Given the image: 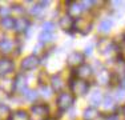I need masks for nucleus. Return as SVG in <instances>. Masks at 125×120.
<instances>
[{
    "label": "nucleus",
    "mask_w": 125,
    "mask_h": 120,
    "mask_svg": "<svg viewBox=\"0 0 125 120\" xmlns=\"http://www.w3.org/2000/svg\"><path fill=\"white\" fill-rule=\"evenodd\" d=\"M29 120H48L49 119V107L44 103L33 104L29 111Z\"/></svg>",
    "instance_id": "obj_1"
},
{
    "label": "nucleus",
    "mask_w": 125,
    "mask_h": 120,
    "mask_svg": "<svg viewBox=\"0 0 125 120\" xmlns=\"http://www.w3.org/2000/svg\"><path fill=\"white\" fill-rule=\"evenodd\" d=\"M71 91L73 92L76 96H85L89 92V83L81 79H72L71 80Z\"/></svg>",
    "instance_id": "obj_2"
},
{
    "label": "nucleus",
    "mask_w": 125,
    "mask_h": 120,
    "mask_svg": "<svg viewBox=\"0 0 125 120\" xmlns=\"http://www.w3.org/2000/svg\"><path fill=\"white\" fill-rule=\"evenodd\" d=\"M75 103V96L69 92H61L57 97V108L60 111H68Z\"/></svg>",
    "instance_id": "obj_3"
},
{
    "label": "nucleus",
    "mask_w": 125,
    "mask_h": 120,
    "mask_svg": "<svg viewBox=\"0 0 125 120\" xmlns=\"http://www.w3.org/2000/svg\"><path fill=\"white\" fill-rule=\"evenodd\" d=\"M85 60V55L83 52H79V51H72V52L68 55L67 58V64L72 68H77L80 65L84 64Z\"/></svg>",
    "instance_id": "obj_4"
},
{
    "label": "nucleus",
    "mask_w": 125,
    "mask_h": 120,
    "mask_svg": "<svg viewBox=\"0 0 125 120\" xmlns=\"http://www.w3.org/2000/svg\"><path fill=\"white\" fill-rule=\"evenodd\" d=\"M39 64H40V59H39V56L28 55V56H25V58L21 60L20 67H21L23 71H32V70H35Z\"/></svg>",
    "instance_id": "obj_5"
},
{
    "label": "nucleus",
    "mask_w": 125,
    "mask_h": 120,
    "mask_svg": "<svg viewBox=\"0 0 125 120\" xmlns=\"http://www.w3.org/2000/svg\"><path fill=\"white\" fill-rule=\"evenodd\" d=\"M67 15L68 16H71L72 19H79L80 15L83 13V11H84V8H83L81 3H77V1H68L67 3Z\"/></svg>",
    "instance_id": "obj_6"
},
{
    "label": "nucleus",
    "mask_w": 125,
    "mask_h": 120,
    "mask_svg": "<svg viewBox=\"0 0 125 120\" xmlns=\"http://www.w3.org/2000/svg\"><path fill=\"white\" fill-rule=\"evenodd\" d=\"M75 29L81 35H88L92 29V23L88 22V19L85 17H79L75 20Z\"/></svg>",
    "instance_id": "obj_7"
},
{
    "label": "nucleus",
    "mask_w": 125,
    "mask_h": 120,
    "mask_svg": "<svg viewBox=\"0 0 125 120\" xmlns=\"http://www.w3.org/2000/svg\"><path fill=\"white\" fill-rule=\"evenodd\" d=\"M75 73H76L77 79H81V80H85V82H87L89 77L93 75V68H92L91 65H88V64L84 63L83 65H80V67L76 68Z\"/></svg>",
    "instance_id": "obj_8"
},
{
    "label": "nucleus",
    "mask_w": 125,
    "mask_h": 120,
    "mask_svg": "<svg viewBox=\"0 0 125 120\" xmlns=\"http://www.w3.org/2000/svg\"><path fill=\"white\" fill-rule=\"evenodd\" d=\"M29 28V20L24 16H20V17H16L15 19V23H13V31L17 32V34H23L25 32L27 29Z\"/></svg>",
    "instance_id": "obj_9"
},
{
    "label": "nucleus",
    "mask_w": 125,
    "mask_h": 120,
    "mask_svg": "<svg viewBox=\"0 0 125 120\" xmlns=\"http://www.w3.org/2000/svg\"><path fill=\"white\" fill-rule=\"evenodd\" d=\"M15 68V64L11 59L8 58H1L0 59V76H5V75L11 73Z\"/></svg>",
    "instance_id": "obj_10"
},
{
    "label": "nucleus",
    "mask_w": 125,
    "mask_h": 120,
    "mask_svg": "<svg viewBox=\"0 0 125 120\" xmlns=\"http://www.w3.org/2000/svg\"><path fill=\"white\" fill-rule=\"evenodd\" d=\"M0 89L7 95L13 94L15 92V80L10 79V77H3V79H0Z\"/></svg>",
    "instance_id": "obj_11"
},
{
    "label": "nucleus",
    "mask_w": 125,
    "mask_h": 120,
    "mask_svg": "<svg viewBox=\"0 0 125 120\" xmlns=\"http://www.w3.org/2000/svg\"><path fill=\"white\" fill-rule=\"evenodd\" d=\"M59 25H60V28L62 31L71 32V29L75 28V19H72V17L68 16V15H64V16H61L60 20H59Z\"/></svg>",
    "instance_id": "obj_12"
},
{
    "label": "nucleus",
    "mask_w": 125,
    "mask_h": 120,
    "mask_svg": "<svg viewBox=\"0 0 125 120\" xmlns=\"http://www.w3.org/2000/svg\"><path fill=\"white\" fill-rule=\"evenodd\" d=\"M109 82H111V72L106 68H101L97 71V83L101 85H106L109 84Z\"/></svg>",
    "instance_id": "obj_13"
},
{
    "label": "nucleus",
    "mask_w": 125,
    "mask_h": 120,
    "mask_svg": "<svg viewBox=\"0 0 125 120\" xmlns=\"http://www.w3.org/2000/svg\"><path fill=\"white\" fill-rule=\"evenodd\" d=\"M113 48H115V44L106 37H103L101 40H99V43H97V49H99L101 53H106L111 49H113Z\"/></svg>",
    "instance_id": "obj_14"
},
{
    "label": "nucleus",
    "mask_w": 125,
    "mask_h": 120,
    "mask_svg": "<svg viewBox=\"0 0 125 120\" xmlns=\"http://www.w3.org/2000/svg\"><path fill=\"white\" fill-rule=\"evenodd\" d=\"M12 49H13V41L11 40V39L3 37L1 40H0V52L1 53L7 55V53L12 52Z\"/></svg>",
    "instance_id": "obj_15"
},
{
    "label": "nucleus",
    "mask_w": 125,
    "mask_h": 120,
    "mask_svg": "<svg viewBox=\"0 0 125 120\" xmlns=\"http://www.w3.org/2000/svg\"><path fill=\"white\" fill-rule=\"evenodd\" d=\"M101 107H103L104 111H109V112H113V111L116 109V101H115V99H113L112 96H109V95L104 96L103 103H101Z\"/></svg>",
    "instance_id": "obj_16"
},
{
    "label": "nucleus",
    "mask_w": 125,
    "mask_h": 120,
    "mask_svg": "<svg viewBox=\"0 0 125 120\" xmlns=\"http://www.w3.org/2000/svg\"><path fill=\"white\" fill-rule=\"evenodd\" d=\"M15 80V91H20L23 94V92L27 89V79L24 77V75L20 73L16 76V79Z\"/></svg>",
    "instance_id": "obj_17"
},
{
    "label": "nucleus",
    "mask_w": 125,
    "mask_h": 120,
    "mask_svg": "<svg viewBox=\"0 0 125 120\" xmlns=\"http://www.w3.org/2000/svg\"><path fill=\"white\" fill-rule=\"evenodd\" d=\"M51 87H52V91H56V92H60L62 89L64 82H62L60 75H53V76L51 77Z\"/></svg>",
    "instance_id": "obj_18"
},
{
    "label": "nucleus",
    "mask_w": 125,
    "mask_h": 120,
    "mask_svg": "<svg viewBox=\"0 0 125 120\" xmlns=\"http://www.w3.org/2000/svg\"><path fill=\"white\" fill-rule=\"evenodd\" d=\"M103 99H104L103 92L99 91V89H94V91L91 94L89 100H91V103H92V107L96 108L97 106H101V103H103Z\"/></svg>",
    "instance_id": "obj_19"
},
{
    "label": "nucleus",
    "mask_w": 125,
    "mask_h": 120,
    "mask_svg": "<svg viewBox=\"0 0 125 120\" xmlns=\"http://www.w3.org/2000/svg\"><path fill=\"white\" fill-rule=\"evenodd\" d=\"M13 23H15V19L12 16H4V17L0 19V25H1V28L5 29V31L13 29Z\"/></svg>",
    "instance_id": "obj_20"
},
{
    "label": "nucleus",
    "mask_w": 125,
    "mask_h": 120,
    "mask_svg": "<svg viewBox=\"0 0 125 120\" xmlns=\"http://www.w3.org/2000/svg\"><path fill=\"white\" fill-rule=\"evenodd\" d=\"M100 116V112L94 107H88L84 111V119L85 120H96Z\"/></svg>",
    "instance_id": "obj_21"
},
{
    "label": "nucleus",
    "mask_w": 125,
    "mask_h": 120,
    "mask_svg": "<svg viewBox=\"0 0 125 120\" xmlns=\"http://www.w3.org/2000/svg\"><path fill=\"white\" fill-rule=\"evenodd\" d=\"M11 115H12V112H11L10 107L7 104L0 103V120H10Z\"/></svg>",
    "instance_id": "obj_22"
},
{
    "label": "nucleus",
    "mask_w": 125,
    "mask_h": 120,
    "mask_svg": "<svg viewBox=\"0 0 125 120\" xmlns=\"http://www.w3.org/2000/svg\"><path fill=\"white\" fill-rule=\"evenodd\" d=\"M112 27H113V22L111 19H104L99 25V31L103 32V34H106L112 29Z\"/></svg>",
    "instance_id": "obj_23"
},
{
    "label": "nucleus",
    "mask_w": 125,
    "mask_h": 120,
    "mask_svg": "<svg viewBox=\"0 0 125 120\" xmlns=\"http://www.w3.org/2000/svg\"><path fill=\"white\" fill-rule=\"evenodd\" d=\"M11 120H29V115L25 111L19 109V111H16V112H13L12 115H11Z\"/></svg>",
    "instance_id": "obj_24"
},
{
    "label": "nucleus",
    "mask_w": 125,
    "mask_h": 120,
    "mask_svg": "<svg viewBox=\"0 0 125 120\" xmlns=\"http://www.w3.org/2000/svg\"><path fill=\"white\" fill-rule=\"evenodd\" d=\"M53 40V34H49V32H41L39 35V41L40 44H47V43H51Z\"/></svg>",
    "instance_id": "obj_25"
},
{
    "label": "nucleus",
    "mask_w": 125,
    "mask_h": 120,
    "mask_svg": "<svg viewBox=\"0 0 125 120\" xmlns=\"http://www.w3.org/2000/svg\"><path fill=\"white\" fill-rule=\"evenodd\" d=\"M23 95L25 96V99H27V100L33 101L35 99H37L39 92H37V91H33V89H25V91L23 92Z\"/></svg>",
    "instance_id": "obj_26"
},
{
    "label": "nucleus",
    "mask_w": 125,
    "mask_h": 120,
    "mask_svg": "<svg viewBox=\"0 0 125 120\" xmlns=\"http://www.w3.org/2000/svg\"><path fill=\"white\" fill-rule=\"evenodd\" d=\"M125 100V88H118L117 91H116L115 94V101H120V103H123Z\"/></svg>",
    "instance_id": "obj_27"
},
{
    "label": "nucleus",
    "mask_w": 125,
    "mask_h": 120,
    "mask_svg": "<svg viewBox=\"0 0 125 120\" xmlns=\"http://www.w3.org/2000/svg\"><path fill=\"white\" fill-rule=\"evenodd\" d=\"M53 29H55V24L52 22H45L43 23V31L44 32H49V34H52Z\"/></svg>",
    "instance_id": "obj_28"
},
{
    "label": "nucleus",
    "mask_w": 125,
    "mask_h": 120,
    "mask_svg": "<svg viewBox=\"0 0 125 120\" xmlns=\"http://www.w3.org/2000/svg\"><path fill=\"white\" fill-rule=\"evenodd\" d=\"M41 11H43V7H41L40 4H36V5H33V7L29 10V13H31V15H35V16H37V15L41 13Z\"/></svg>",
    "instance_id": "obj_29"
},
{
    "label": "nucleus",
    "mask_w": 125,
    "mask_h": 120,
    "mask_svg": "<svg viewBox=\"0 0 125 120\" xmlns=\"http://www.w3.org/2000/svg\"><path fill=\"white\" fill-rule=\"evenodd\" d=\"M41 95L44 96V97H47L48 99L49 96H51V92H49V88H47V87H41Z\"/></svg>",
    "instance_id": "obj_30"
},
{
    "label": "nucleus",
    "mask_w": 125,
    "mask_h": 120,
    "mask_svg": "<svg viewBox=\"0 0 125 120\" xmlns=\"http://www.w3.org/2000/svg\"><path fill=\"white\" fill-rule=\"evenodd\" d=\"M118 58L125 59V44L124 46H120V48H118Z\"/></svg>",
    "instance_id": "obj_31"
},
{
    "label": "nucleus",
    "mask_w": 125,
    "mask_h": 120,
    "mask_svg": "<svg viewBox=\"0 0 125 120\" xmlns=\"http://www.w3.org/2000/svg\"><path fill=\"white\" fill-rule=\"evenodd\" d=\"M92 48H93V46H92V44H91L89 47L85 48V53H84V55H91V53H92Z\"/></svg>",
    "instance_id": "obj_32"
},
{
    "label": "nucleus",
    "mask_w": 125,
    "mask_h": 120,
    "mask_svg": "<svg viewBox=\"0 0 125 120\" xmlns=\"http://www.w3.org/2000/svg\"><path fill=\"white\" fill-rule=\"evenodd\" d=\"M39 4H40L41 5V7H47V5H49V1H48V0H47V1H40V3H39Z\"/></svg>",
    "instance_id": "obj_33"
},
{
    "label": "nucleus",
    "mask_w": 125,
    "mask_h": 120,
    "mask_svg": "<svg viewBox=\"0 0 125 120\" xmlns=\"http://www.w3.org/2000/svg\"><path fill=\"white\" fill-rule=\"evenodd\" d=\"M109 120H117V118H116V116H112V118L109 119Z\"/></svg>",
    "instance_id": "obj_34"
},
{
    "label": "nucleus",
    "mask_w": 125,
    "mask_h": 120,
    "mask_svg": "<svg viewBox=\"0 0 125 120\" xmlns=\"http://www.w3.org/2000/svg\"><path fill=\"white\" fill-rule=\"evenodd\" d=\"M124 113H125V106H124Z\"/></svg>",
    "instance_id": "obj_35"
},
{
    "label": "nucleus",
    "mask_w": 125,
    "mask_h": 120,
    "mask_svg": "<svg viewBox=\"0 0 125 120\" xmlns=\"http://www.w3.org/2000/svg\"><path fill=\"white\" fill-rule=\"evenodd\" d=\"M124 40H125V34H124Z\"/></svg>",
    "instance_id": "obj_36"
}]
</instances>
